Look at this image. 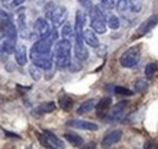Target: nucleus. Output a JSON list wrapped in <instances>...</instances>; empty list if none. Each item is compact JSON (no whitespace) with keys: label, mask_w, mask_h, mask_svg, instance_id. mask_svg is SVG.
<instances>
[{"label":"nucleus","mask_w":158,"mask_h":149,"mask_svg":"<svg viewBox=\"0 0 158 149\" xmlns=\"http://www.w3.org/2000/svg\"><path fill=\"white\" fill-rule=\"evenodd\" d=\"M111 104H112V99L110 97H105V98H102L100 100L99 103H96L95 109H96V111L99 112V114H101V112L106 111L111 106Z\"/></svg>","instance_id":"19"},{"label":"nucleus","mask_w":158,"mask_h":149,"mask_svg":"<svg viewBox=\"0 0 158 149\" xmlns=\"http://www.w3.org/2000/svg\"><path fill=\"white\" fill-rule=\"evenodd\" d=\"M24 1H26V0H14V1H12V5H14V6H20Z\"/></svg>","instance_id":"39"},{"label":"nucleus","mask_w":158,"mask_h":149,"mask_svg":"<svg viewBox=\"0 0 158 149\" xmlns=\"http://www.w3.org/2000/svg\"><path fill=\"white\" fill-rule=\"evenodd\" d=\"M55 7H56V6H55V4H54L52 1H50V2H48V4L45 5V7H44V12H45V16H46L48 19L51 17V15H52Z\"/></svg>","instance_id":"31"},{"label":"nucleus","mask_w":158,"mask_h":149,"mask_svg":"<svg viewBox=\"0 0 158 149\" xmlns=\"http://www.w3.org/2000/svg\"><path fill=\"white\" fill-rule=\"evenodd\" d=\"M114 93L116 94H120V95H133L134 92L133 91H130V89H128V88H125V87H114Z\"/></svg>","instance_id":"32"},{"label":"nucleus","mask_w":158,"mask_h":149,"mask_svg":"<svg viewBox=\"0 0 158 149\" xmlns=\"http://www.w3.org/2000/svg\"><path fill=\"white\" fill-rule=\"evenodd\" d=\"M31 60L35 66L44 69V70H50L52 66L51 53L50 54H40V53H35V52L31 50Z\"/></svg>","instance_id":"5"},{"label":"nucleus","mask_w":158,"mask_h":149,"mask_svg":"<svg viewBox=\"0 0 158 149\" xmlns=\"http://www.w3.org/2000/svg\"><path fill=\"white\" fill-rule=\"evenodd\" d=\"M134 88H135V92H138V93H143V92L147 91L148 83H147V81L143 79V78H138V79L135 81V83H134Z\"/></svg>","instance_id":"22"},{"label":"nucleus","mask_w":158,"mask_h":149,"mask_svg":"<svg viewBox=\"0 0 158 149\" xmlns=\"http://www.w3.org/2000/svg\"><path fill=\"white\" fill-rule=\"evenodd\" d=\"M129 1V10L131 12H139L142 9L143 0H128Z\"/></svg>","instance_id":"26"},{"label":"nucleus","mask_w":158,"mask_h":149,"mask_svg":"<svg viewBox=\"0 0 158 149\" xmlns=\"http://www.w3.org/2000/svg\"><path fill=\"white\" fill-rule=\"evenodd\" d=\"M95 147H96V143L95 142H89L88 144H85V147L81 149H95Z\"/></svg>","instance_id":"38"},{"label":"nucleus","mask_w":158,"mask_h":149,"mask_svg":"<svg viewBox=\"0 0 158 149\" xmlns=\"http://www.w3.org/2000/svg\"><path fill=\"white\" fill-rule=\"evenodd\" d=\"M1 1H2V2H5V1H9V0H1Z\"/></svg>","instance_id":"42"},{"label":"nucleus","mask_w":158,"mask_h":149,"mask_svg":"<svg viewBox=\"0 0 158 149\" xmlns=\"http://www.w3.org/2000/svg\"><path fill=\"white\" fill-rule=\"evenodd\" d=\"M71 49H72L71 40L62 39V40L56 43L55 60H56V66L59 69H64V67L69 66V64H71Z\"/></svg>","instance_id":"1"},{"label":"nucleus","mask_w":158,"mask_h":149,"mask_svg":"<svg viewBox=\"0 0 158 149\" xmlns=\"http://www.w3.org/2000/svg\"><path fill=\"white\" fill-rule=\"evenodd\" d=\"M127 106H128V102H120L118 104H116L114 108L112 109L110 116H111L112 119H119V117L123 115L124 110L127 109Z\"/></svg>","instance_id":"17"},{"label":"nucleus","mask_w":158,"mask_h":149,"mask_svg":"<svg viewBox=\"0 0 158 149\" xmlns=\"http://www.w3.org/2000/svg\"><path fill=\"white\" fill-rule=\"evenodd\" d=\"M119 0H111V5H113V6H116V4L118 2Z\"/></svg>","instance_id":"40"},{"label":"nucleus","mask_w":158,"mask_h":149,"mask_svg":"<svg viewBox=\"0 0 158 149\" xmlns=\"http://www.w3.org/2000/svg\"><path fill=\"white\" fill-rule=\"evenodd\" d=\"M74 55L77 57V60L84 61V60L88 59L89 53H88V50L85 49L84 45H74Z\"/></svg>","instance_id":"21"},{"label":"nucleus","mask_w":158,"mask_h":149,"mask_svg":"<svg viewBox=\"0 0 158 149\" xmlns=\"http://www.w3.org/2000/svg\"><path fill=\"white\" fill-rule=\"evenodd\" d=\"M29 74L32 76V78L34 79V81H39L40 78H41V70H40V67L38 66H35L34 64L32 65V66H29Z\"/></svg>","instance_id":"28"},{"label":"nucleus","mask_w":158,"mask_h":149,"mask_svg":"<svg viewBox=\"0 0 158 149\" xmlns=\"http://www.w3.org/2000/svg\"><path fill=\"white\" fill-rule=\"evenodd\" d=\"M96 106V100L95 99H89L86 102H84L83 104H80L78 109H77V114L78 115H84V114H88L93 109H95Z\"/></svg>","instance_id":"14"},{"label":"nucleus","mask_w":158,"mask_h":149,"mask_svg":"<svg viewBox=\"0 0 158 149\" xmlns=\"http://www.w3.org/2000/svg\"><path fill=\"white\" fill-rule=\"evenodd\" d=\"M79 4H80L85 10H88L89 12H90V11H91V9L94 7V6H93L91 0H79Z\"/></svg>","instance_id":"33"},{"label":"nucleus","mask_w":158,"mask_h":149,"mask_svg":"<svg viewBox=\"0 0 158 149\" xmlns=\"http://www.w3.org/2000/svg\"><path fill=\"white\" fill-rule=\"evenodd\" d=\"M43 133L45 134V137L48 138V141L55 147V148L57 149H63L64 148V146H63V142L60 139V138H57L51 131H48V130H44L43 131Z\"/></svg>","instance_id":"15"},{"label":"nucleus","mask_w":158,"mask_h":149,"mask_svg":"<svg viewBox=\"0 0 158 149\" xmlns=\"http://www.w3.org/2000/svg\"><path fill=\"white\" fill-rule=\"evenodd\" d=\"M100 1H101L102 4H106V5H107V2H108V0H100Z\"/></svg>","instance_id":"41"},{"label":"nucleus","mask_w":158,"mask_h":149,"mask_svg":"<svg viewBox=\"0 0 158 149\" xmlns=\"http://www.w3.org/2000/svg\"><path fill=\"white\" fill-rule=\"evenodd\" d=\"M107 25H108V27H110L111 29H118L120 22H119V19L117 16L110 15V16L107 17Z\"/></svg>","instance_id":"27"},{"label":"nucleus","mask_w":158,"mask_h":149,"mask_svg":"<svg viewBox=\"0 0 158 149\" xmlns=\"http://www.w3.org/2000/svg\"><path fill=\"white\" fill-rule=\"evenodd\" d=\"M89 14H90V19H91L90 25H91L93 31H94L95 33H100V34L106 33V31H107L106 15H105L103 11L101 10L100 5L94 6Z\"/></svg>","instance_id":"2"},{"label":"nucleus","mask_w":158,"mask_h":149,"mask_svg":"<svg viewBox=\"0 0 158 149\" xmlns=\"http://www.w3.org/2000/svg\"><path fill=\"white\" fill-rule=\"evenodd\" d=\"M1 39H2V38H1ZM1 39H0V59L2 60L5 56L7 55V54H6V52L4 50V47H2V40H1Z\"/></svg>","instance_id":"37"},{"label":"nucleus","mask_w":158,"mask_h":149,"mask_svg":"<svg viewBox=\"0 0 158 149\" xmlns=\"http://www.w3.org/2000/svg\"><path fill=\"white\" fill-rule=\"evenodd\" d=\"M158 67L156 64H153V62H151V64H148L146 67H145V76H146V78H148V79H151L155 74L157 72Z\"/></svg>","instance_id":"25"},{"label":"nucleus","mask_w":158,"mask_h":149,"mask_svg":"<svg viewBox=\"0 0 158 149\" xmlns=\"http://www.w3.org/2000/svg\"><path fill=\"white\" fill-rule=\"evenodd\" d=\"M140 56H141V49H140V45H134V47H130L129 49H127L122 56L119 59L120 61V65L124 66V67H134L140 60Z\"/></svg>","instance_id":"4"},{"label":"nucleus","mask_w":158,"mask_h":149,"mask_svg":"<svg viewBox=\"0 0 158 149\" xmlns=\"http://www.w3.org/2000/svg\"><path fill=\"white\" fill-rule=\"evenodd\" d=\"M19 29L22 32L23 37H27V23H26V16L23 12H20L19 15Z\"/></svg>","instance_id":"24"},{"label":"nucleus","mask_w":158,"mask_h":149,"mask_svg":"<svg viewBox=\"0 0 158 149\" xmlns=\"http://www.w3.org/2000/svg\"><path fill=\"white\" fill-rule=\"evenodd\" d=\"M116 7L119 12H125L129 10V1L128 0H119L116 4Z\"/></svg>","instance_id":"30"},{"label":"nucleus","mask_w":158,"mask_h":149,"mask_svg":"<svg viewBox=\"0 0 158 149\" xmlns=\"http://www.w3.org/2000/svg\"><path fill=\"white\" fill-rule=\"evenodd\" d=\"M59 105L62 110L68 111L73 106V99L69 95H61L59 98Z\"/></svg>","instance_id":"18"},{"label":"nucleus","mask_w":158,"mask_h":149,"mask_svg":"<svg viewBox=\"0 0 158 149\" xmlns=\"http://www.w3.org/2000/svg\"><path fill=\"white\" fill-rule=\"evenodd\" d=\"M67 19V9L63 7V6H59V7H55L52 15H51V22H52V26L55 28L60 27L64 21Z\"/></svg>","instance_id":"8"},{"label":"nucleus","mask_w":158,"mask_h":149,"mask_svg":"<svg viewBox=\"0 0 158 149\" xmlns=\"http://www.w3.org/2000/svg\"><path fill=\"white\" fill-rule=\"evenodd\" d=\"M34 28H35V31H37V33L39 34L40 38L46 37V36L51 32L48 21H46L45 19H43V17H39V19L35 21V23H34Z\"/></svg>","instance_id":"11"},{"label":"nucleus","mask_w":158,"mask_h":149,"mask_svg":"<svg viewBox=\"0 0 158 149\" xmlns=\"http://www.w3.org/2000/svg\"><path fill=\"white\" fill-rule=\"evenodd\" d=\"M15 59L20 66H24L27 64V52L24 45H17L15 49Z\"/></svg>","instance_id":"13"},{"label":"nucleus","mask_w":158,"mask_h":149,"mask_svg":"<svg viewBox=\"0 0 158 149\" xmlns=\"http://www.w3.org/2000/svg\"><path fill=\"white\" fill-rule=\"evenodd\" d=\"M83 39L88 45H90L93 48H96V47L100 45L99 38L96 37V34H95V32L93 29H85L83 32Z\"/></svg>","instance_id":"12"},{"label":"nucleus","mask_w":158,"mask_h":149,"mask_svg":"<svg viewBox=\"0 0 158 149\" xmlns=\"http://www.w3.org/2000/svg\"><path fill=\"white\" fill-rule=\"evenodd\" d=\"M4 133H5V136H6V137H9V138L21 139V137L19 136V134H16V133H12V132H9V131H4Z\"/></svg>","instance_id":"36"},{"label":"nucleus","mask_w":158,"mask_h":149,"mask_svg":"<svg viewBox=\"0 0 158 149\" xmlns=\"http://www.w3.org/2000/svg\"><path fill=\"white\" fill-rule=\"evenodd\" d=\"M57 39V32L56 29H52L46 37L40 38L38 42H35L32 47V52L40 53V54H50L51 53V47Z\"/></svg>","instance_id":"3"},{"label":"nucleus","mask_w":158,"mask_h":149,"mask_svg":"<svg viewBox=\"0 0 158 149\" xmlns=\"http://www.w3.org/2000/svg\"><path fill=\"white\" fill-rule=\"evenodd\" d=\"M1 25H2V31L1 32H2L4 37L17 40V28L15 27V25L12 23L11 20L4 21V22H1Z\"/></svg>","instance_id":"10"},{"label":"nucleus","mask_w":158,"mask_h":149,"mask_svg":"<svg viewBox=\"0 0 158 149\" xmlns=\"http://www.w3.org/2000/svg\"><path fill=\"white\" fill-rule=\"evenodd\" d=\"M63 137L73 146V147H80L81 144H83V138L78 136V134H74V133H64L63 134Z\"/></svg>","instance_id":"20"},{"label":"nucleus","mask_w":158,"mask_h":149,"mask_svg":"<svg viewBox=\"0 0 158 149\" xmlns=\"http://www.w3.org/2000/svg\"><path fill=\"white\" fill-rule=\"evenodd\" d=\"M56 109V104L54 102H46V103H43L40 104L39 106L35 109V114L38 115H43V114H50Z\"/></svg>","instance_id":"16"},{"label":"nucleus","mask_w":158,"mask_h":149,"mask_svg":"<svg viewBox=\"0 0 158 149\" xmlns=\"http://www.w3.org/2000/svg\"><path fill=\"white\" fill-rule=\"evenodd\" d=\"M7 20H11L9 14L6 11H4V10H0V21L4 22V21H7Z\"/></svg>","instance_id":"35"},{"label":"nucleus","mask_w":158,"mask_h":149,"mask_svg":"<svg viewBox=\"0 0 158 149\" xmlns=\"http://www.w3.org/2000/svg\"><path fill=\"white\" fill-rule=\"evenodd\" d=\"M67 126L73 127V129H78V130H85V131H98L99 126L94 122H89V121H84V120H71L67 122Z\"/></svg>","instance_id":"9"},{"label":"nucleus","mask_w":158,"mask_h":149,"mask_svg":"<svg viewBox=\"0 0 158 149\" xmlns=\"http://www.w3.org/2000/svg\"><path fill=\"white\" fill-rule=\"evenodd\" d=\"M37 136H38L39 142L46 149H57V148H55V147H54V146H52V144H51V143L48 141V138L45 137V134H44V133H43V134H41V133H37Z\"/></svg>","instance_id":"29"},{"label":"nucleus","mask_w":158,"mask_h":149,"mask_svg":"<svg viewBox=\"0 0 158 149\" xmlns=\"http://www.w3.org/2000/svg\"><path fill=\"white\" fill-rule=\"evenodd\" d=\"M62 38L63 39H67V40H71L72 37L74 36V29H72V26L69 23H66L63 27H62Z\"/></svg>","instance_id":"23"},{"label":"nucleus","mask_w":158,"mask_h":149,"mask_svg":"<svg viewBox=\"0 0 158 149\" xmlns=\"http://www.w3.org/2000/svg\"><path fill=\"white\" fill-rule=\"evenodd\" d=\"M122 136H123V132L119 130H114V131H112V132H110V133H107V134L103 137L102 142H101L102 148H110L111 146L118 143L119 141L122 139Z\"/></svg>","instance_id":"7"},{"label":"nucleus","mask_w":158,"mask_h":149,"mask_svg":"<svg viewBox=\"0 0 158 149\" xmlns=\"http://www.w3.org/2000/svg\"><path fill=\"white\" fill-rule=\"evenodd\" d=\"M143 149H158V146L156 142L153 141H147L143 146Z\"/></svg>","instance_id":"34"},{"label":"nucleus","mask_w":158,"mask_h":149,"mask_svg":"<svg viewBox=\"0 0 158 149\" xmlns=\"http://www.w3.org/2000/svg\"><path fill=\"white\" fill-rule=\"evenodd\" d=\"M158 23V15H152L147 20H145L136 29V34L135 37H142L145 34H147Z\"/></svg>","instance_id":"6"}]
</instances>
